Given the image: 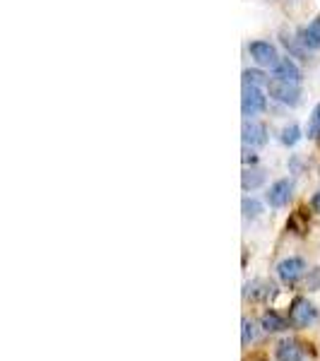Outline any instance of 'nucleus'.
I'll use <instances>...</instances> for the list:
<instances>
[{"mask_svg": "<svg viewBox=\"0 0 320 361\" xmlns=\"http://www.w3.org/2000/svg\"><path fill=\"white\" fill-rule=\"evenodd\" d=\"M318 320V309L308 299H294L289 306V325L294 327H308Z\"/></svg>", "mask_w": 320, "mask_h": 361, "instance_id": "obj_1", "label": "nucleus"}, {"mask_svg": "<svg viewBox=\"0 0 320 361\" xmlns=\"http://www.w3.org/2000/svg\"><path fill=\"white\" fill-rule=\"evenodd\" d=\"M268 90L270 97L279 104H286V106H296L301 97V90L296 82H284V80H268Z\"/></svg>", "mask_w": 320, "mask_h": 361, "instance_id": "obj_2", "label": "nucleus"}, {"mask_svg": "<svg viewBox=\"0 0 320 361\" xmlns=\"http://www.w3.org/2000/svg\"><path fill=\"white\" fill-rule=\"evenodd\" d=\"M268 106V99H265L263 90L256 85H243V97H241V111L246 118L258 116L260 111H265Z\"/></svg>", "mask_w": 320, "mask_h": 361, "instance_id": "obj_3", "label": "nucleus"}, {"mask_svg": "<svg viewBox=\"0 0 320 361\" xmlns=\"http://www.w3.org/2000/svg\"><path fill=\"white\" fill-rule=\"evenodd\" d=\"M248 53L253 56V60H256L258 65H268V68H275L277 65V48L272 46L270 41H253L248 43Z\"/></svg>", "mask_w": 320, "mask_h": 361, "instance_id": "obj_4", "label": "nucleus"}, {"mask_svg": "<svg viewBox=\"0 0 320 361\" xmlns=\"http://www.w3.org/2000/svg\"><path fill=\"white\" fill-rule=\"evenodd\" d=\"M306 272V262L303 258H284L277 265V275L284 284H296Z\"/></svg>", "mask_w": 320, "mask_h": 361, "instance_id": "obj_5", "label": "nucleus"}, {"mask_svg": "<svg viewBox=\"0 0 320 361\" xmlns=\"http://www.w3.org/2000/svg\"><path fill=\"white\" fill-rule=\"evenodd\" d=\"M291 190H294V183H291L289 178H279V180H275V183L270 185L265 200H268L270 207H284L291 198Z\"/></svg>", "mask_w": 320, "mask_h": 361, "instance_id": "obj_6", "label": "nucleus"}, {"mask_svg": "<svg viewBox=\"0 0 320 361\" xmlns=\"http://www.w3.org/2000/svg\"><path fill=\"white\" fill-rule=\"evenodd\" d=\"M246 299L251 301H270L277 297V284L272 280H253L246 284Z\"/></svg>", "mask_w": 320, "mask_h": 361, "instance_id": "obj_7", "label": "nucleus"}, {"mask_svg": "<svg viewBox=\"0 0 320 361\" xmlns=\"http://www.w3.org/2000/svg\"><path fill=\"white\" fill-rule=\"evenodd\" d=\"M243 142H246V147H263L265 142H268V130H265L263 123H258V120H251L248 118L246 123H243Z\"/></svg>", "mask_w": 320, "mask_h": 361, "instance_id": "obj_8", "label": "nucleus"}, {"mask_svg": "<svg viewBox=\"0 0 320 361\" xmlns=\"http://www.w3.org/2000/svg\"><path fill=\"white\" fill-rule=\"evenodd\" d=\"M272 80H284V82H301V70L291 58H279L277 65L272 68Z\"/></svg>", "mask_w": 320, "mask_h": 361, "instance_id": "obj_9", "label": "nucleus"}, {"mask_svg": "<svg viewBox=\"0 0 320 361\" xmlns=\"http://www.w3.org/2000/svg\"><path fill=\"white\" fill-rule=\"evenodd\" d=\"M275 354H277V361H303L301 347L294 340H282Z\"/></svg>", "mask_w": 320, "mask_h": 361, "instance_id": "obj_10", "label": "nucleus"}, {"mask_svg": "<svg viewBox=\"0 0 320 361\" xmlns=\"http://www.w3.org/2000/svg\"><path fill=\"white\" fill-rule=\"evenodd\" d=\"M299 36H301V43L306 48H313V51L320 48V17L313 20L311 24L306 27V29H301Z\"/></svg>", "mask_w": 320, "mask_h": 361, "instance_id": "obj_11", "label": "nucleus"}, {"mask_svg": "<svg viewBox=\"0 0 320 361\" xmlns=\"http://www.w3.org/2000/svg\"><path fill=\"white\" fill-rule=\"evenodd\" d=\"M260 325H263L265 332H282L289 327V323L282 318L279 313H275V311H268V313H263V318H260Z\"/></svg>", "mask_w": 320, "mask_h": 361, "instance_id": "obj_12", "label": "nucleus"}, {"mask_svg": "<svg viewBox=\"0 0 320 361\" xmlns=\"http://www.w3.org/2000/svg\"><path fill=\"white\" fill-rule=\"evenodd\" d=\"M263 183H265V171H260V169H246V171H243L241 176L243 190H256Z\"/></svg>", "mask_w": 320, "mask_h": 361, "instance_id": "obj_13", "label": "nucleus"}, {"mask_svg": "<svg viewBox=\"0 0 320 361\" xmlns=\"http://www.w3.org/2000/svg\"><path fill=\"white\" fill-rule=\"evenodd\" d=\"M299 140H301V130H299V125H296V123L286 125V128L282 130V142H284L286 147H294Z\"/></svg>", "mask_w": 320, "mask_h": 361, "instance_id": "obj_14", "label": "nucleus"}, {"mask_svg": "<svg viewBox=\"0 0 320 361\" xmlns=\"http://www.w3.org/2000/svg\"><path fill=\"white\" fill-rule=\"evenodd\" d=\"M260 212H263V205H260L258 200H253V198L243 200V217H246V220H256Z\"/></svg>", "mask_w": 320, "mask_h": 361, "instance_id": "obj_15", "label": "nucleus"}, {"mask_svg": "<svg viewBox=\"0 0 320 361\" xmlns=\"http://www.w3.org/2000/svg\"><path fill=\"white\" fill-rule=\"evenodd\" d=\"M308 138H320V104L313 108L311 118H308Z\"/></svg>", "mask_w": 320, "mask_h": 361, "instance_id": "obj_16", "label": "nucleus"}, {"mask_svg": "<svg viewBox=\"0 0 320 361\" xmlns=\"http://www.w3.org/2000/svg\"><path fill=\"white\" fill-rule=\"evenodd\" d=\"M256 337H258V327H256V323L248 320V318H243V335H241L243 344H251L253 340H256Z\"/></svg>", "mask_w": 320, "mask_h": 361, "instance_id": "obj_17", "label": "nucleus"}, {"mask_svg": "<svg viewBox=\"0 0 320 361\" xmlns=\"http://www.w3.org/2000/svg\"><path fill=\"white\" fill-rule=\"evenodd\" d=\"M265 82V75L260 70H243V85H256L260 87Z\"/></svg>", "mask_w": 320, "mask_h": 361, "instance_id": "obj_18", "label": "nucleus"}, {"mask_svg": "<svg viewBox=\"0 0 320 361\" xmlns=\"http://www.w3.org/2000/svg\"><path fill=\"white\" fill-rule=\"evenodd\" d=\"M306 289H308V292H316V289H320V267H313V270H308Z\"/></svg>", "mask_w": 320, "mask_h": 361, "instance_id": "obj_19", "label": "nucleus"}, {"mask_svg": "<svg viewBox=\"0 0 320 361\" xmlns=\"http://www.w3.org/2000/svg\"><path fill=\"white\" fill-rule=\"evenodd\" d=\"M282 41H284V46L294 53V58H303V48H306V46H299V43H296L294 39H289V36H284Z\"/></svg>", "mask_w": 320, "mask_h": 361, "instance_id": "obj_20", "label": "nucleus"}, {"mask_svg": "<svg viewBox=\"0 0 320 361\" xmlns=\"http://www.w3.org/2000/svg\"><path fill=\"white\" fill-rule=\"evenodd\" d=\"M311 205H313V210H316V212H320V190H318V193H316V195H313Z\"/></svg>", "mask_w": 320, "mask_h": 361, "instance_id": "obj_21", "label": "nucleus"}, {"mask_svg": "<svg viewBox=\"0 0 320 361\" xmlns=\"http://www.w3.org/2000/svg\"><path fill=\"white\" fill-rule=\"evenodd\" d=\"M243 162H246V164H248V162H251V164H256V155H253V152H248V150H246V152H243Z\"/></svg>", "mask_w": 320, "mask_h": 361, "instance_id": "obj_22", "label": "nucleus"}]
</instances>
